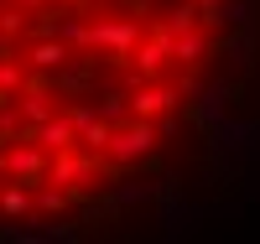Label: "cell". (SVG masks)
Wrapping results in <instances>:
<instances>
[{"mask_svg":"<svg viewBox=\"0 0 260 244\" xmlns=\"http://www.w3.org/2000/svg\"><path fill=\"white\" fill-rule=\"evenodd\" d=\"M240 0H0V224L110 203L182 135Z\"/></svg>","mask_w":260,"mask_h":244,"instance_id":"6da1fadb","label":"cell"}]
</instances>
